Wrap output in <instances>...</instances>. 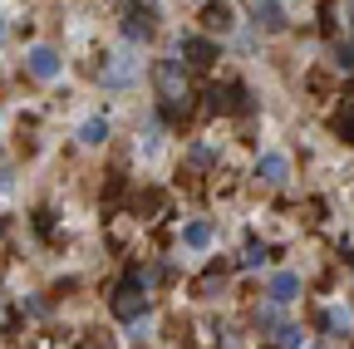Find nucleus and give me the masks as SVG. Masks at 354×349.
<instances>
[{
  "label": "nucleus",
  "instance_id": "f257e3e1",
  "mask_svg": "<svg viewBox=\"0 0 354 349\" xmlns=\"http://www.w3.org/2000/svg\"><path fill=\"white\" fill-rule=\"evenodd\" d=\"M153 84H158V94H162V104H167V113H187V69L177 64V59H158V69H153Z\"/></svg>",
  "mask_w": 354,
  "mask_h": 349
},
{
  "label": "nucleus",
  "instance_id": "f03ea898",
  "mask_svg": "<svg viewBox=\"0 0 354 349\" xmlns=\"http://www.w3.org/2000/svg\"><path fill=\"white\" fill-rule=\"evenodd\" d=\"M138 69H143V59H133L128 50H118V55L104 59L99 79H104V89H133V84H138Z\"/></svg>",
  "mask_w": 354,
  "mask_h": 349
},
{
  "label": "nucleus",
  "instance_id": "7ed1b4c3",
  "mask_svg": "<svg viewBox=\"0 0 354 349\" xmlns=\"http://www.w3.org/2000/svg\"><path fill=\"white\" fill-rule=\"evenodd\" d=\"M113 315L118 320H143L148 315V290H138V285H118V295H113Z\"/></svg>",
  "mask_w": 354,
  "mask_h": 349
},
{
  "label": "nucleus",
  "instance_id": "20e7f679",
  "mask_svg": "<svg viewBox=\"0 0 354 349\" xmlns=\"http://www.w3.org/2000/svg\"><path fill=\"white\" fill-rule=\"evenodd\" d=\"M25 69H30V74H35V79H39V84H55V79H59V69H64V64H59V55H55V50H50V45H35V50H30V55H25Z\"/></svg>",
  "mask_w": 354,
  "mask_h": 349
},
{
  "label": "nucleus",
  "instance_id": "39448f33",
  "mask_svg": "<svg viewBox=\"0 0 354 349\" xmlns=\"http://www.w3.org/2000/svg\"><path fill=\"white\" fill-rule=\"evenodd\" d=\"M256 178H261L266 187H281V182L290 178V158H286V153H261V162H256Z\"/></svg>",
  "mask_w": 354,
  "mask_h": 349
},
{
  "label": "nucleus",
  "instance_id": "423d86ee",
  "mask_svg": "<svg viewBox=\"0 0 354 349\" xmlns=\"http://www.w3.org/2000/svg\"><path fill=\"white\" fill-rule=\"evenodd\" d=\"M123 35L128 39H148L153 35V6L148 0H133V10L123 15Z\"/></svg>",
  "mask_w": 354,
  "mask_h": 349
},
{
  "label": "nucleus",
  "instance_id": "0eeeda50",
  "mask_svg": "<svg viewBox=\"0 0 354 349\" xmlns=\"http://www.w3.org/2000/svg\"><path fill=\"white\" fill-rule=\"evenodd\" d=\"M183 59L197 64V69H207V64L216 59V45H212V39H202V35H187V39H183Z\"/></svg>",
  "mask_w": 354,
  "mask_h": 349
},
{
  "label": "nucleus",
  "instance_id": "6e6552de",
  "mask_svg": "<svg viewBox=\"0 0 354 349\" xmlns=\"http://www.w3.org/2000/svg\"><path fill=\"white\" fill-rule=\"evenodd\" d=\"M256 25L266 35H281L286 30V10H281V0H256Z\"/></svg>",
  "mask_w": 354,
  "mask_h": 349
},
{
  "label": "nucleus",
  "instance_id": "1a4fd4ad",
  "mask_svg": "<svg viewBox=\"0 0 354 349\" xmlns=\"http://www.w3.org/2000/svg\"><path fill=\"white\" fill-rule=\"evenodd\" d=\"M295 295H300V276H295V271H276V276H271V300H276V305H290Z\"/></svg>",
  "mask_w": 354,
  "mask_h": 349
},
{
  "label": "nucleus",
  "instance_id": "9d476101",
  "mask_svg": "<svg viewBox=\"0 0 354 349\" xmlns=\"http://www.w3.org/2000/svg\"><path fill=\"white\" fill-rule=\"evenodd\" d=\"M79 143H84V148L109 143V118H84V123H79Z\"/></svg>",
  "mask_w": 354,
  "mask_h": 349
},
{
  "label": "nucleus",
  "instance_id": "9b49d317",
  "mask_svg": "<svg viewBox=\"0 0 354 349\" xmlns=\"http://www.w3.org/2000/svg\"><path fill=\"white\" fill-rule=\"evenodd\" d=\"M183 246L187 251H207L212 246V222H187L183 227Z\"/></svg>",
  "mask_w": 354,
  "mask_h": 349
},
{
  "label": "nucleus",
  "instance_id": "f8f14e48",
  "mask_svg": "<svg viewBox=\"0 0 354 349\" xmlns=\"http://www.w3.org/2000/svg\"><path fill=\"white\" fill-rule=\"evenodd\" d=\"M202 25H207V30H221V35H227V30L236 25V15H232V6H207Z\"/></svg>",
  "mask_w": 354,
  "mask_h": 349
},
{
  "label": "nucleus",
  "instance_id": "ddd939ff",
  "mask_svg": "<svg viewBox=\"0 0 354 349\" xmlns=\"http://www.w3.org/2000/svg\"><path fill=\"white\" fill-rule=\"evenodd\" d=\"M335 133H339L344 143H354V104H349V109H339V118H335Z\"/></svg>",
  "mask_w": 354,
  "mask_h": 349
},
{
  "label": "nucleus",
  "instance_id": "4468645a",
  "mask_svg": "<svg viewBox=\"0 0 354 349\" xmlns=\"http://www.w3.org/2000/svg\"><path fill=\"white\" fill-rule=\"evenodd\" d=\"M143 158H158V148H162V133H158V123H148V133H143Z\"/></svg>",
  "mask_w": 354,
  "mask_h": 349
},
{
  "label": "nucleus",
  "instance_id": "2eb2a0df",
  "mask_svg": "<svg viewBox=\"0 0 354 349\" xmlns=\"http://www.w3.org/2000/svg\"><path fill=\"white\" fill-rule=\"evenodd\" d=\"M320 325H325V330H349V310H325Z\"/></svg>",
  "mask_w": 354,
  "mask_h": 349
},
{
  "label": "nucleus",
  "instance_id": "dca6fc26",
  "mask_svg": "<svg viewBox=\"0 0 354 349\" xmlns=\"http://www.w3.org/2000/svg\"><path fill=\"white\" fill-rule=\"evenodd\" d=\"M281 349H305V334H300L295 325H286V330H281Z\"/></svg>",
  "mask_w": 354,
  "mask_h": 349
},
{
  "label": "nucleus",
  "instance_id": "f3484780",
  "mask_svg": "<svg viewBox=\"0 0 354 349\" xmlns=\"http://www.w3.org/2000/svg\"><path fill=\"white\" fill-rule=\"evenodd\" d=\"M261 261H266V251H261V246H256V241H251V246H246V251H241V266H261Z\"/></svg>",
  "mask_w": 354,
  "mask_h": 349
}]
</instances>
